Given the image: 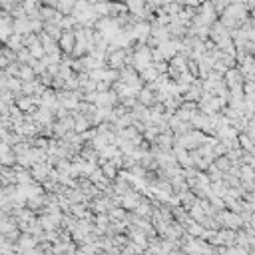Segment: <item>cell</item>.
<instances>
[{
  "mask_svg": "<svg viewBox=\"0 0 255 255\" xmlns=\"http://www.w3.org/2000/svg\"><path fill=\"white\" fill-rule=\"evenodd\" d=\"M150 30H152V22L148 20H138L132 24V36H134V42H140V44H146L148 36H150Z\"/></svg>",
  "mask_w": 255,
  "mask_h": 255,
  "instance_id": "1",
  "label": "cell"
},
{
  "mask_svg": "<svg viewBox=\"0 0 255 255\" xmlns=\"http://www.w3.org/2000/svg\"><path fill=\"white\" fill-rule=\"evenodd\" d=\"M144 196L140 194L138 189H128L126 194L120 198V205L126 209V211H134L136 209V205L140 204V200H142Z\"/></svg>",
  "mask_w": 255,
  "mask_h": 255,
  "instance_id": "2",
  "label": "cell"
},
{
  "mask_svg": "<svg viewBox=\"0 0 255 255\" xmlns=\"http://www.w3.org/2000/svg\"><path fill=\"white\" fill-rule=\"evenodd\" d=\"M74 32L72 30H62V34H60V38H58V48L64 52V54H68L70 56V52H72V48H74Z\"/></svg>",
  "mask_w": 255,
  "mask_h": 255,
  "instance_id": "3",
  "label": "cell"
},
{
  "mask_svg": "<svg viewBox=\"0 0 255 255\" xmlns=\"http://www.w3.org/2000/svg\"><path fill=\"white\" fill-rule=\"evenodd\" d=\"M50 170H52V166H48L46 162H38V164H34V166L30 168V176H32V179H34V181L42 183L48 178Z\"/></svg>",
  "mask_w": 255,
  "mask_h": 255,
  "instance_id": "4",
  "label": "cell"
},
{
  "mask_svg": "<svg viewBox=\"0 0 255 255\" xmlns=\"http://www.w3.org/2000/svg\"><path fill=\"white\" fill-rule=\"evenodd\" d=\"M153 142L159 146V150H172V146L176 144V134L172 130H166L162 134H157V138Z\"/></svg>",
  "mask_w": 255,
  "mask_h": 255,
  "instance_id": "5",
  "label": "cell"
},
{
  "mask_svg": "<svg viewBox=\"0 0 255 255\" xmlns=\"http://www.w3.org/2000/svg\"><path fill=\"white\" fill-rule=\"evenodd\" d=\"M12 16L10 14H6V16H2L0 18V42H6V38L12 34Z\"/></svg>",
  "mask_w": 255,
  "mask_h": 255,
  "instance_id": "6",
  "label": "cell"
},
{
  "mask_svg": "<svg viewBox=\"0 0 255 255\" xmlns=\"http://www.w3.org/2000/svg\"><path fill=\"white\" fill-rule=\"evenodd\" d=\"M136 98H138V102H140V104H144V106H148V108H150V106L153 104V90H152L150 86H146V84H144V86H142V90L136 94Z\"/></svg>",
  "mask_w": 255,
  "mask_h": 255,
  "instance_id": "7",
  "label": "cell"
},
{
  "mask_svg": "<svg viewBox=\"0 0 255 255\" xmlns=\"http://www.w3.org/2000/svg\"><path fill=\"white\" fill-rule=\"evenodd\" d=\"M152 209H153V202H150L148 198L144 200H140V204L136 205V209H134V213L136 215H140V217H152Z\"/></svg>",
  "mask_w": 255,
  "mask_h": 255,
  "instance_id": "8",
  "label": "cell"
},
{
  "mask_svg": "<svg viewBox=\"0 0 255 255\" xmlns=\"http://www.w3.org/2000/svg\"><path fill=\"white\" fill-rule=\"evenodd\" d=\"M124 4H126V8H128V12L134 14V16H138V18L142 16L144 6H146L144 0H124Z\"/></svg>",
  "mask_w": 255,
  "mask_h": 255,
  "instance_id": "9",
  "label": "cell"
},
{
  "mask_svg": "<svg viewBox=\"0 0 255 255\" xmlns=\"http://www.w3.org/2000/svg\"><path fill=\"white\" fill-rule=\"evenodd\" d=\"M16 78H20L22 82H28V80H34V78H36V74H34V70H32L30 64H20V66H18V74H16Z\"/></svg>",
  "mask_w": 255,
  "mask_h": 255,
  "instance_id": "10",
  "label": "cell"
},
{
  "mask_svg": "<svg viewBox=\"0 0 255 255\" xmlns=\"http://www.w3.org/2000/svg\"><path fill=\"white\" fill-rule=\"evenodd\" d=\"M124 14H128L126 4H124V2H118V0H110V14H108V16L118 18V16H124Z\"/></svg>",
  "mask_w": 255,
  "mask_h": 255,
  "instance_id": "11",
  "label": "cell"
},
{
  "mask_svg": "<svg viewBox=\"0 0 255 255\" xmlns=\"http://www.w3.org/2000/svg\"><path fill=\"white\" fill-rule=\"evenodd\" d=\"M92 8H94V12H96V16H98V18L108 16L110 14V0H100V2H94Z\"/></svg>",
  "mask_w": 255,
  "mask_h": 255,
  "instance_id": "12",
  "label": "cell"
},
{
  "mask_svg": "<svg viewBox=\"0 0 255 255\" xmlns=\"http://www.w3.org/2000/svg\"><path fill=\"white\" fill-rule=\"evenodd\" d=\"M74 4H76V0H56L54 8L58 12H62V14H70L72 8H74Z\"/></svg>",
  "mask_w": 255,
  "mask_h": 255,
  "instance_id": "13",
  "label": "cell"
},
{
  "mask_svg": "<svg viewBox=\"0 0 255 255\" xmlns=\"http://www.w3.org/2000/svg\"><path fill=\"white\" fill-rule=\"evenodd\" d=\"M42 30L46 32L50 38H54V40H58L60 34H62V28H60L58 24H54V22H44V28H42Z\"/></svg>",
  "mask_w": 255,
  "mask_h": 255,
  "instance_id": "14",
  "label": "cell"
},
{
  "mask_svg": "<svg viewBox=\"0 0 255 255\" xmlns=\"http://www.w3.org/2000/svg\"><path fill=\"white\" fill-rule=\"evenodd\" d=\"M237 144H239L241 150L253 152V138H249L245 132H239V134H237Z\"/></svg>",
  "mask_w": 255,
  "mask_h": 255,
  "instance_id": "15",
  "label": "cell"
},
{
  "mask_svg": "<svg viewBox=\"0 0 255 255\" xmlns=\"http://www.w3.org/2000/svg\"><path fill=\"white\" fill-rule=\"evenodd\" d=\"M4 46L12 48V50H18V48H22V46H24V44H22V34H16V32H12V34L6 38Z\"/></svg>",
  "mask_w": 255,
  "mask_h": 255,
  "instance_id": "16",
  "label": "cell"
},
{
  "mask_svg": "<svg viewBox=\"0 0 255 255\" xmlns=\"http://www.w3.org/2000/svg\"><path fill=\"white\" fill-rule=\"evenodd\" d=\"M213 164L217 166V170L219 172H228L230 168H231V162L228 159V155L223 153V155H217V157H213Z\"/></svg>",
  "mask_w": 255,
  "mask_h": 255,
  "instance_id": "17",
  "label": "cell"
},
{
  "mask_svg": "<svg viewBox=\"0 0 255 255\" xmlns=\"http://www.w3.org/2000/svg\"><path fill=\"white\" fill-rule=\"evenodd\" d=\"M4 86H6L8 90H12L14 94H18V92H20V86H22V80L16 78V76H8V78L4 80Z\"/></svg>",
  "mask_w": 255,
  "mask_h": 255,
  "instance_id": "18",
  "label": "cell"
},
{
  "mask_svg": "<svg viewBox=\"0 0 255 255\" xmlns=\"http://www.w3.org/2000/svg\"><path fill=\"white\" fill-rule=\"evenodd\" d=\"M28 48V52H30V56L32 58H36V60H40L42 56H44V48H42V44L36 40L34 44H30V46H26Z\"/></svg>",
  "mask_w": 255,
  "mask_h": 255,
  "instance_id": "19",
  "label": "cell"
},
{
  "mask_svg": "<svg viewBox=\"0 0 255 255\" xmlns=\"http://www.w3.org/2000/svg\"><path fill=\"white\" fill-rule=\"evenodd\" d=\"M110 223V215H108V211H104V213H94V226H98V228H106Z\"/></svg>",
  "mask_w": 255,
  "mask_h": 255,
  "instance_id": "20",
  "label": "cell"
},
{
  "mask_svg": "<svg viewBox=\"0 0 255 255\" xmlns=\"http://www.w3.org/2000/svg\"><path fill=\"white\" fill-rule=\"evenodd\" d=\"M100 170H102V174H104L108 179H114V178H116V174H118V168H114V166L108 162V159H106L104 164H100Z\"/></svg>",
  "mask_w": 255,
  "mask_h": 255,
  "instance_id": "21",
  "label": "cell"
},
{
  "mask_svg": "<svg viewBox=\"0 0 255 255\" xmlns=\"http://www.w3.org/2000/svg\"><path fill=\"white\" fill-rule=\"evenodd\" d=\"M0 164L6 166V168H12V166L16 164V153H14L12 150L6 152V153H2V155H0Z\"/></svg>",
  "mask_w": 255,
  "mask_h": 255,
  "instance_id": "22",
  "label": "cell"
},
{
  "mask_svg": "<svg viewBox=\"0 0 255 255\" xmlns=\"http://www.w3.org/2000/svg\"><path fill=\"white\" fill-rule=\"evenodd\" d=\"M217 20H219V22H221L223 26H226L228 30H231V28H235V26H239V22H237L235 18H231V16H228V14H223V12H221V14L217 16Z\"/></svg>",
  "mask_w": 255,
  "mask_h": 255,
  "instance_id": "23",
  "label": "cell"
},
{
  "mask_svg": "<svg viewBox=\"0 0 255 255\" xmlns=\"http://www.w3.org/2000/svg\"><path fill=\"white\" fill-rule=\"evenodd\" d=\"M30 58H32V56H30V52H28L26 46H22V48L16 50V62H20V64H28Z\"/></svg>",
  "mask_w": 255,
  "mask_h": 255,
  "instance_id": "24",
  "label": "cell"
},
{
  "mask_svg": "<svg viewBox=\"0 0 255 255\" xmlns=\"http://www.w3.org/2000/svg\"><path fill=\"white\" fill-rule=\"evenodd\" d=\"M205 185H209V176H207V172H198V174H196V185H194V187H205Z\"/></svg>",
  "mask_w": 255,
  "mask_h": 255,
  "instance_id": "25",
  "label": "cell"
},
{
  "mask_svg": "<svg viewBox=\"0 0 255 255\" xmlns=\"http://www.w3.org/2000/svg\"><path fill=\"white\" fill-rule=\"evenodd\" d=\"M28 20H30V30H32V32H36V34H38V32H42L44 22H42L40 18H28Z\"/></svg>",
  "mask_w": 255,
  "mask_h": 255,
  "instance_id": "26",
  "label": "cell"
},
{
  "mask_svg": "<svg viewBox=\"0 0 255 255\" xmlns=\"http://www.w3.org/2000/svg\"><path fill=\"white\" fill-rule=\"evenodd\" d=\"M2 56H6L10 62H16V50H12L8 46H2Z\"/></svg>",
  "mask_w": 255,
  "mask_h": 255,
  "instance_id": "27",
  "label": "cell"
},
{
  "mask_svg": "<svg viewBox=\"0 0 255 255\" xmlns=\"http://www.w3.org/2000/svg\"><path fill=\"white\" fill-rule=\"evenodd\" d=\"M110 88H112V84H110V82L96 80V92H106V90H110Z\"/></svg>",
  "mask_w": 255,
  "mask_h": 255,
  "instance_id": "28",
  "label": "cell"
},
{
  "mask_svg": "<svg viewBox=\"0 0 255 255\" xmlns=\"http://www.w3.org/2000/svg\"><path fill=\"white\" fill-rule=\"evenodd\" d=\"M2 114H8V104L0 100V116H2Z\"/></svg>",
  "mask_w": 255,
  "mask_h": 255,
  "instance_id": "29",
  "label": "cell"
},
{
  "mask_svg": "<svg viewBox=\"0 0 255 255\" xmlns=\"http://www.w3.org/2000/svg\"><path fill=\"white\" fill-rule=\"evenodd\" d=\"M159 2H162V4H168V2H174V0H159Z\"/></svg>",
  "mask_w": 255,
  "mask_h": 255,
  "instance_id": "30",
  "label": "cell"
}]
</instances>
